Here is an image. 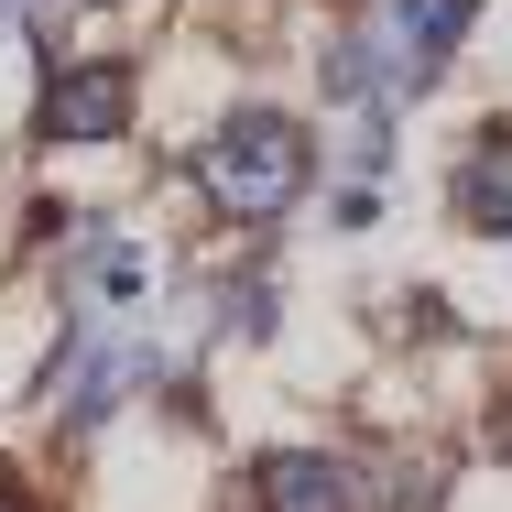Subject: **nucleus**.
I'll use <instances>...</instances> for the list:
<instances>
[{"label": "nucleus", "instance_id": "obj_4", "mask_svg": "<svg viewBox=\"0 0 512 512\" xmlns=\"http://www.w3.org/2000/svg\"><path fill=\"white\" fill-rule=\"evenodd\" d=\"M262 512H360V469L327 447H273L262 458Z\"/></svg>", "mask_w": 512, "mask_h": 512}, {"label": "nucleus", "instance_id": "obj_6", "mask_svg": "<svg viewBox=\"0 0 512 512\" xmlns=\"http://www.w3.org/2000/svg\"><path fill=\"white\" fill-rule=\"evenodd\" d=\"M77 284H88V306H142V251H131V240H120V229H99V240H88V251H77Z\"/></svg>", "mask_w": 512, "mask_h": 512}, {"label": "nucleus", "instance_id": "obj_7", "mask_svg": "<svg viewBox=\"0 0 512 512\" xmlns=\"http://www.w3.org/2000/svg\"><path fill=\"white\" fill-rule=\"evenodd\" d=\"M229 327L240 338H273V284H229Z\"/></svg>", "mask_w": 512, "mask_h": 512}, {"label": "nucleus", "instance_id": "obj_2", "mask_svg": "<svg viewBox=\"0 0 512 512\" xmlns=\"http://www.w3.org/2000/svg\"><path fill=\"white\" fill-rule=\"evenodd\" d=\"M131 66H109V55H88V66H55L44 77V142H120L131 131Z\"/></svg>", "mask_w": 512, "mask_h": 512}, {"label": "nucleus", "instance_id": "obj_3", "mask_svg": "<svg viewBox=\"0 0 512 512\" xmlns=\"http://www.w3.org/2000/svg\"><path fill=\"white\" fill-rule=\"evenodd\" d=\"M131 382H153V349H131V338H109V327H77V349L55 360V414L88 436Z\"/></svg>", "mask_w": 512, "mask_h": 512}, {"label": "nucleus", "instance_id": "obj_5", "mask_svg": "<svg viewBox=\"0 0 512 512\" xmlns=\"http://www.w3.org/2000/svg\"><path fill=\"white\" fill-rule=\"evenodd\" d=\"M447 197H458V218H469V229H491V240H512V131H480V142L458 153Z\"/></svg>", "mask_w": 512, "mask_h": 512}, {"label": "nucleus", "instance_id": "obj_1", "mask_svg": "<svg viewBox=\"0 0 512 512\" xmlns=\"http://www.w3.org/2000/svg\"><path fill=\"white\" fill-rule=\"evenodd\" d=\"M306 175H316V153H306V131H295L284 109H229V120L197 142L207 207H218V218H240V229H273L284 207L306 197Z\"/></svg>", "mask_w": 512, "mask_h": 512}, {"label": "nucleus", "instance_id": "obj_8", "mask_svg": "<svg viewBox=\"0 0 512 512\" xmlns=\"http://www.w3.org/2000/svg\"><path fill=\"white\" fill-rule=\"evenodd\" d=\"M0 512H33V502H22V491H11V480H0Z\"/></svg>", "mask_w": 512, "mask_h": 512}, {"label": "nucleus", "instance_id": "obj_9", "mask_svg": "<svg viewBox=\"0 0 512 512\" xmlns=\"http://www.w3.org/2000/svg\"><path fill=\"white\" fill-rule=\"evenodd\" d=\"M0 11H33V0H0Z\"/></svg>", "mask_w": 512, "mask_h": 512}]
</instances>
